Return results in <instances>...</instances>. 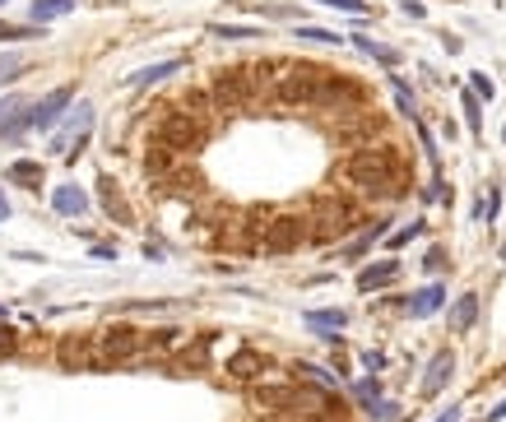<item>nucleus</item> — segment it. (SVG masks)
Here are the masks:
<instances>
[{
    "label": "nucleus",
    "instance_id": "obj_1",
    "mask_svg": "<svg viewBox=\"0 0 506 422\" xmlns=\"http://www.w3.org/2000/svg\"><path fill=\"white\" fill-rule=\"evenodd\" d=\"M344 181H349L358 195H386L404 181V163L395 154H377V149H363L353 154L344 167Z\"/></svg>",
    "mask_w": 506,
    "mask_h": 422
},
{
    "label": "nucleus",
    "instance_id": "obj_2",
    "mask_svg": "<svg viewBox=\"0 0 506 422\" xmlns=\"http://www.w3.org/2000/svg\"><path fill=\"white\" fill-rule=\"evenodd\" d=\"M154 144H163V149H172V154H191V149L205 144V121L177 112V116H168V121L154 130Z\"/></svg>",
    "mask_w": 506,
    "mask_h": 422
},
{
    "label": "nucleus",
    "instance_id": "obj_3",
    "mask_svg": "<svg viewBox=\"0 0 506 422\" xmlns=\"http://www.w3.org/2000/svg\"><path fill=\"white\" fill-rule=\"evenodd\" d=\"M353 223H358V209L349 205V200H316V223H312V242H330V237H339V232H349Z\"/></svg>",
    "mask_w": 506,
    "mask_h": 422
},
{
    "label": "nucleus",
    "instance_id": "obj_4",
    "mask_svg": "<svg viewBox=\"0 0 506 422\" xmlns=\"http://www.w3.org/2000/svg\"><path fill=\"white\" fill-rule=\"evenodd\" d=\"M56 358H61L65 371H103V367H112L107 353H103V344H98V339H79V334L75 339H65Z\"/></svg>",
    "mask_w": 506,
    "mask_h": 422
},
{
    "label": "nucleus",
    "instance_id": "obj_5",
    "mask_svg": "<svg viewBox=\"0 0 506 422\" xmlns=\"http://www.w3.org/2000/svg\"><path fill=\"white\" fill-rule=\"evenodd\" d=\"M70 103H75V89H70V84L52 89L47 98H42V103H33V112H28L33 130H52L56 121H61V112H70Z\"/></svg>",
    "mask_w": 506,
    "mask_h": 422
},
{
    "label": "nucleus",
    "instance_id": "obj_6",
    "mask_svg": "<svg viewBox=\"0 0 506 422\" xmlns=\"http://www.w3.org/2000/svg\"><path fill=\"white\" fill-rule=\"evenodd\" d=\"M28 112H33V107H28L19 93H10V98L0 103V140H24V130L33 126Z\"/></svg>",
    "mask_w": 506,
    "mask_h": 422
},
{
    "label": "nucleus",
    "instance_id": "obj_7",
    "mask_svg": "<svg viewBox=\"0 0 506 422\" xmlns=\"http://www.w3.org/2000/svg\"><path fill=\"white\" fill-rule=\"evenodd\" d=\"M451 371H455V353L451 348H437V358H432L428 371H423V395H442L446 381H451Z\"/></svg>",
    "mask_w": 506,
    "mask_h": 422
},
{
    "label": "nucleus",
    "instance_id": "obj_8",
    "mask_svg": "<svg viewBox=\"0 0 506 422\" xmlns=\"http://www.w3.org/2000/svg\"><path fill=\"white\" fill-rule=\"evenodd\" d=\"M89 126H93V103H79L75 112L65 116L61 135L52 140V154H61V149H70V140H75V135H89Z\"/></svg>",
    "mask_w": 506,
    "mask_h": 422
},
{
    "label": "nucleus",
    "instance_id": "obj_9",
    "mask_svg": "<svg viewBox=\"0 0 506 422\" xmlns=\"http://www.w3.org/2000/svg\"><path fill=\"white\" fill-rule=\"evenodd\" d=\"M182 56H172V61H158V65H144V70H135V75H126V89H149V84H163V79H172L177 70H182Z\"/></svg>",
    "mask_w": 506,
    "mask_h": 422
},
{
    "label": "nucleus",
    "instance_id": "obj_10",
    "mask_svg": "<svg viewBox=\"0 0 506 422\" xmlns=\"http://www.w3.org/2000/svg\"><path fill=\"white\" fill-rule=\"evenodd\" d=\"M395 274H400V260H377V265H367L363 274H358V293H381V288L395 283Z\"/></svg>",
    "mask_w": 506,
    "mask_h": 422
},
{
    "label": "nucleus",
    "instance_id": "obj_11",
    "mask_svg": "<svg viewBox=\"0 0 506 422\" xmlns=\"http://www.w3.org/2000/svg\"><path fill=\"white\" fill-rule=\"evenodd\" d=\"M52 209H56L61 218H79V214H89V195L79 191V186H56Z\"/></svg>",
    "mask_w": 506,
    "mask_h": 422
},
{
    "label": "nucleus",
    "instance_id": "obj_12",
    "mask_svg": "<svg viewBox=\"0 0 506 422\" xmlns=\"http://www.w3.org/2000/svg\"><path fill=\"white\" fill-rule=\"evenodd\" d=\"M98 195H103V214L112 218V223H130V205L121 200L117 181H112V177H98Z\"/></svg>",
    "mask_w": 506,
    "mask_h": 422
},
{
    "label": "nucleus",
    "instance_id": "obj_13",
    "mask_svg": "<svg viewBox=\"0 0 506 422\" xmlns=\"http://www.w3.org/2000/svg\"><path fill=\"white\" fill-rule=\"evenodd\" d=\"M442 302H446V288L442 283H428V288H418V293L404 302V311H409V316H432Z\"/></svg>",
    "mask_w": 506,
    "mask_h": 422
},
{
    "label": "nucleus",
    "instance_id": "obj_14",
    "mask_svg": "<svg viewBox=\"0 0 506 422\" xmlns=\"http://www.w3.org/2000/svg\"><path fill=\"white\" fill-rule=\"evenodd\" d=\"M302 223H293V218H284V223H274L270 232H265V246H270V251H293V246L302 242Z\"/></svg>",
    "mask_w": 506,
    "mask_h": 422
},
{
    "label": "nucleus",
    "instance_id": "obj_15",
    "mask_svg": "<svg viewBox=\"0 0 506 422\" xmlns=\"http://www.w3.org/2000/svg\"><path fill=\"white\" fill-rule=\"evenodd\" d=\"M228 371H233L237 381H251V376L265 371V353H256V348H237L233 358H228Z\"/></svg>",
    "mask_w": 506,
    "mask_h": 422
},
{
    "label": "nucleus",
    "instance_id": "obj_16",
    "mask_svg": "<svg viewBox=\"0 0 506 422\" xmlns=\"http://www.w3.org/2000/svg\"><path fill=\"white\" fill-rule=\"evenodd\" d=\"M307 325H312L316 334H339L344 325H349V311H339V307H321V311H307Z\"/></svg>",
    "mask_w": 506,
    "mask_h": 422
},
{
    "label": "nucleus",
    "instance_id": "obj_17",
    "mask_svg": "<svg viewBox=\"0 0 506 422\" xmlns=\"http://www.w3.org/2000/svg\"><path fill=\"white\" fill-rule=\"evenodd\" d=\"M353 395H358V404H363L372 418H377L381 404H386V399H381V381H377V376H363V381H353Z\"/></svg>",
    "mask_w": 506,
    "mask_h": 422
},
{
    "label": "nucleus",
    "instance_id": "obj_18",
    "mask_svg": "<svg viewBox=\"0 0 506 422\" xmlns=\"http://www.w3.org/2000/svg\"><path fill=\"white\" fill-rule=\"evenodd\" d=\"M474 320H479V297H474V293H460V302H455V311H451V330L465 334Z\"/></svg>",
    "mask_w": 506,
    "mask_h": 422
},
{
    "label": "nucleus",
    "instance_id": "obj_19",
    "mask_svg": "<svg viewBox=\"0 0 506 422\" xmlns=\"http://www.w3.org/2000/svg\"><path fill=\"white\" fill-rule=\"evenodd\" d=\"M5 181L38 191V186H42V163H10V167H5Z\"/></svg>",
    "mask_w": 506,
    "mask_h": 422
},
{
    "label": "nucleus",
    "instance_id": "obj_20",
    "mask_svg": "<svg viewBox=\"0 0 506 422\" xmlns=\"http://www.w3.org/2000/svg\"><path fill=\"white\" fill-rule=\"evenodd\" d=\"M377 237H386V223H377V228H367V232H363V237H358L353 246H344V260H363L367 251L377 246Z\"/></svg>",
    "mask_w": 506,
    "mask_h": 422
},
{
    "label": "nucleus",
    "instance_id": "obj_21",
    "mask_svg": "<svg viewBox=\"0 0 506 422\" xmlns=\"http://www.w3.org/2000/svg\"><path fill=\"white\" fill-rule=\"evenodd\" d=\"M460 107H465L469 135H483V112H479V93H474V89H460Z\"/></svg>",
    "mask_w": 506,
    "mask_h": 422
},
{
    "label": "nucleus",
    "instance_id": "obj_22",
    "mask_svg": "<svg viewBox=\"0 0 506 422\" xmlns=\"http://www.w3.org/2000/svg\"><path fill=\"white\" fill-rule=\"evenodd\" d=\"M298 376H302V381H312L316 390H330V395L339 390V381H335V376H330L325 367H312V362H302V367H298Z\"/></svg>",
    "mask_w": 506,
    "mask_h": 422
},
{
    "label": "nucleus",
    "instance_id": "obj_23",
    "mask_svg": "<svg viewBox=\"0 0 506 422\" xmlns=\"http://www.w3.org/2000/svg\"><path fill=\"white\" fill-rule=\"evenodd\" d=\"M358 42V52H367L372 61H381V65H400V52L395 47H381V42H372V38H353Z\"/></svg>",
    "mask_w": 506,
    "mask_h": 422
},
{
    "label": "nucleus",
    "instance_id": "obj_24",
    "mask_svg": "<svg viewBox=\"0 0 506 422\" xmlns=\"http://www.w3.org/2000/svg\"><path fill=\"white\" fill-rule=\"evenodd\" d=\"M390 89H395V103H400V112L409 116V121H423V116H418V107H414V89H409V84H404V79H390Z\"/></svg>",
    "mask_w": 506,
    "mask_h": 422
},
{
    "label": "nucleus",
    "instance_id": "obj_25",
    "mask_svg": "<svg viewBox=\"0 0 506 422\" xmlns=\"http://www.w3.org/2000/svg\"><path fill=\"white\" fill-rule=\"evenodd\" d=\"M75 5H79V0H33V10H28V14H33V19L42 24V19H56V14L75 10Z\"/></svg>",
    "mask_w": 506,
    "mask_h": 422
},
{
    "label": "nucleus",
    "instance_id": "obj_26",
    "mask_svg": "<svg viewBox=\"0 0 506 422\" xmlns=\"http://www.w3.org/2000/svg\"><path fill=\"white\" fill-rule=\"evenodd\" d=\"M214 33L228 42H256L260 38V28H247V24H214Z\"/></svg>",
    "mask_w": 506,
    "mask_h": 422
},
{
    "label": "nucleus",
    "instance_id": "obj_27",
    "mask_svg": "<svg viewBox=\"0 0 506 422\" xmlns=\"http://www.w3.org/2000/svg\"><path fill=\"white\" fill-rule=\"evenodd\" d=\"M423 232H428V223L418 218V223H409V228H400L395 237H386V251H400V246H409L414 237H423Z\"/></svg>",
    "mask_w": 506,
    "mask_h": 422
},
{
    "label": "nucleus",
    "instance_id": "obj_28",
    "mask_svg": "<svg viewBox=\"0 0 506 422\" xmlns=\"http://www.w3.org/2000/svg\"><path fill=\"white\" fill-rule=\"evenodd\" d=\"M19 70H24V56H19V52H0V84L14 79Z\"/></svg>",
    "mask_w": 506,
    "mask_h": 422
},
{
    "label": "nucleus",
    "instance_id": "obj_29",
    "mask_svg": "<svg viewBox=\"0 0 506 422\" xmlns=\"http://www.w3.org/2000/svg\"><path fill=\"white\" fill-rule=\"evenodd\" d=\"M469 89L479 93V98H497V89H493V79L483 75V70H474V75H469Z\"/></svg>",
    "mask_w": 506,
    "mask_h": 422
},
{
    "label": "nucleus",
    "instance_id": "obj_30",
    "mask_svg": "<svg viewBox=\"0 0 506 422\" xmlns=\"http://www.w3.org/2000/svg\"><path fill=\"white\" fill-rule=\"evenodd\" d=\"M298 38H307V42H330V47H339V33H330V28H298Z\"/></svg>",
    "mask_w": 506,
    "mask_h": 422
},
{
    "label": "nucleus",
    "instance_id": "obj_31",
    "mask_svg": "<svg viewBox=\"0 0 506 422\" xmlns=\"http://www.w3.org/2000/svg\"><path fill=\"white\" fill-rule=\"evenodd\" d=\"M363 367L372 371V376H377V371L386 367V353H381V348H363Z\"/></svg>",
    "mask_w": 506,
    "mask_h": 422
},
{
    "label": "nucleus",
    "instance_id": "obj_32",
    "mask_svg": "<svg viewBox=\"0 0 506 422\" xmlns=\"http://www.w3.org/2000/svg\"><path fill=\"white\" fill-rule=\"evenodd\" d=\"M442 265H446V251L442 246H432L428 256H423V269H442Z\"/></svg>",
    "mask_w": 506,
    "mask_h": 422
},
{
    "label": "nucleus",
    "instance_id": "obj_33",
    "mask_svg": "<svg viewBox=\"0 0 506 422\" xmlns=\"http://www.w3.org/2000/svg\"><path fill=\"white\" fill-rule=\"evenodd\" d=\"M321 5H339V10H353V14H367V0H321Z\"/></svg>",
    "mask_w": 506,
    "mask_h": 422
},
{
    "label": "nucleus",
    "instance_id": "obj_34",
    "mask_svg": "<svg viewBox=\"0 0 506 422\" xmlns=\"http://www.w3.org/2000/svg\"><path fill=\"white\" fill-rule=\"evenodd\" d=\"M14 38H24V28H14V24L0 19V42H14Z\"/></svg>",
    "mask_w": 506,
    "mask_h": 422
},
{
    "label": "nucleus",
    "instance_id": "obj_35",
    "mask_svg": "<svg viewBox=\"0 0 506 422\" xmlns=\"http://www.w3.org/2000/svg\"><path fill=\"white\" fill-rule=\"evenodd\" d=\"M400 10H404V14H414V19H423V14H428V10H423V5H418V0H404Z\"/></svg>",
    "mask_w": 506,
    "mask_h": 422
},
{
    "label": "nucleus",
    "instance_id": "obj_36",
    "mask_svg": "<svg viewBox=\"0 0 506 422\" xmlns=\"http://www.w3.org/2000/svg\"><path fill=\"white\" fill-rule=\"evenodd\" d=\"M437 422H460V404H451V409H446V413H442Z\"/></svg>",
    "mask_w": 506,
    "mask_h": 422
},
{
    "label": "nucleus",
    "instance_id": "obj_37",
    "mask_svg": "<svg viewBox=\"0 0 506 422\" xmlns=\"http://www.w3.org/2000/svg\"><path fill=\"white\" fill-rule=\"evenodd\" d=\"M502 418H506V399H502V404H497L493 413H488V422H502Z\"/></svg>",
    "mask_w": 506,
    "mask_h": 422
},
{
    "label": "nucleus",
    "instance_id": "obj_38",
    "mask_svg": "<svg viewBox=\"0 0 506 422\" xmlns=\"http://www.w3.org/2000/svg\"><path fill=\"white\" fill-rule=\"evenodd\" d=\"M0 218H10V200H5V191H0Z\"/></svg>",
    "mask_w": 506,
    "mask_h": 422
},
{
    "label": "nucleus",
    "instance_id": "obj_39",
    "mask_svg": "<svg viewBox=\"0 0 506 422\" xmlns=\"http://www.w3.org/2000/svg\"><path fill=\"white\" fill-rule=\"evenodd\" d=\"M502 260H506V242H502Z\"/></svg>",
    "mask_w": 506,
    "mask_h": 422
},
{
    "label": "nucleus",
    "instance_id": "obj_40",
    "mask_svg": "<svg viewBox=\"0 0 506 422\" xmlns=\"http://www.w3.org/2000/svg\"><path fill=\"white\" fill-rule=\"evenodd\" d=\"M502 140H506V130H502Z\"/></svg>",
    "mask_w": 506,
    "mask_h": 422
},
{
    "label": "nucleus",
    "instance_id": "obj_41",
    "mask_svg": "<svg viewBox=\"0 0 506 422\" xmlns=\"http://www.w3.org/2000/svg\"><path fill=\"white\" fill-rule=\"evenodd\" d=\"M0 5H5V0H0Z\"/></svg>",
    "mask_w": 506,
    "mask_h": 422
}]
</instances>
